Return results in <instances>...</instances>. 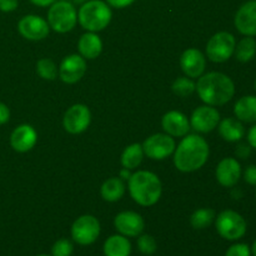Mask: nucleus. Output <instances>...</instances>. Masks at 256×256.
Masks as SVG:
<instances>
[{"label": "nucleus", "mask_w": 256, "mask_h": 256, "mask_svg": "<svg viewBox=\"0 0 256 256\" xmlns=\"http://www.w3.org/2000/svg\"><path fill=\"white\" fill-rule=\"evenodd\" d=\"M134 2L135 0H106V4L116 9H124V8L130 6Z\"/></svg>", "instance_id": "obj_36"}, {"label": "nucleus", "mask_w": 256, "mask_h": 256, "mask_svg": "<svg viewBox=\"0 0 256 256\" xmlns=\"http://www.w3.org/2000/svg\"><path fill=\"white\" fill-rule=\"evenodd\" d=\"M100 222L92 215L78 218L72 226V236L80 245H90L99 238Z\"/></svg>", "instance_id": "obj_8"}, {"label": "nucleus", "mask_w": 256, "mask_h": 256, "mask_svg": "<svg viewBox=\"0 0 256 256\" xmlns=\"http://www.w3.org/2000/svg\"><path fill=\"white\" fill-rule=\"evenodd\" d=\"M218 232L226 240H239L246 232V222L239 212L234 210H224L215 222Z\"/></svg>", "instance_id": "obj_6"}, {"label": "nucleus", "mask_w": 256, "mask_h": 256, "mask_svg": "<svg viewBox=\"0 0 256 256\" xmlns=\"http://www.w3.org/2000/svg\"><path fill=\"white\" fill-rule=\"evenodd\" d=\"M209 144L200 135H185L174 152V165L179 172H192L202 169L209 159Z\"/></svg>", "instance_id": "obj_1"}, {"label": "nucleus", "mask_w": 256, "mask_h": 256, "mask_svg": "<svg viewBox=\"0 0 256 256\" xmlns=\"http://www.w3.org/2000/svg\"><path fill=\"white\" fill-rule=\"evenodd\" d=\"M234 114L238 120L244 122H256V96L246 95L235 102Z\"/></svg>", "instance_id": "obj_22"}, {"label": "nucleus", "mask_w": 256, "mask_h": 256, "mask_svg": "<svg viewBox=\"0 0 256 256\" xmlns=\"http://www.w3.org/2000/svg\"><path fill=\"white\" fill-rule=\"evenodd\" d=\"M172 92H174V94L178 95V96L188 98L195 92L196 85H195V82H192V78L182 76V78H178V79L172 82Z\"/></svg>", "instance_id": "obj_28"}, {"label": "nucleus", "mask_w": 256, "mask_h": 256, "mask_svg": "<svg viewBox=\"0 0 256 256\" xmlns=\"http://www.w3.org/2000/svg\"><path fill=\"white\" fill-rule=\"evenodd\" d=\"M244 180L249 185L256 186V165H249L244 172Z\"/></svg>", "instance_id": "obj_33"}, {"label": "nucleus", "mask_w": 256, "mask_h": 256, "mask_svg": "<svg viewBox=\"0 0 256 256\" xmlns=\"http://www.w3.org/2000/svg\"><path fill=\"white\" fill-rule=\"evenodd\" d=\"M138 248L144 255H152L158 249L156 240L152 235H142L138 239Z\"/></svg>", "instance_id": "obj_30"}, {"label": "nucleus", "mask_w": 256, "mask_h": 256, "mask_svg": "<svg viewBox=\"0 0 256 256\" xmlns=\"http://www.w3.org/2000/svg\"><path fill=\"white\" fill-rule=\"evenodd\" d=\"M235 58L240 62H249L256 55V40L254 36H245L235 46Z\"/></svg>", "instance_id": "obj_26"}, {"label": "nucleus", "mask_w": 256, "mask_h": 256, "mask_svg": "<svg viewBox=\"0 0 256 256\" xmlns=\"http://www.w3.org/2000/svg\"><path fill=\"white\" fill-rule=\"evenodd\" d=\"M144 158V150L142 146L138 142L129 145L124 149L122 154V168L129 170H134L142 164Z\"/></svg>", "instance_id": "obj_25"}, {"label": "nucleus", "mask_w": 256, "mask_h": 256, "mask_svg": "<svg viewBox=\"0 0 256 256\" xmlns=\"http://www.w3.org/2000/svg\"><path fill=\"white\" fill-rule=\"evenodd\" d=\"M220 114L215 108L202 105L192 112L190 118V126L198 132H210L219 125Z\"/></svg>", "instance_id": "obj_12"}, {"label": "nucleus", "mask_w": 256, "mask_h": 256, "mask_svg": "<svg viewBox=\"0 0 256 256\" xmlns=\"http://www.w3.org/2000/svg\"><path fill=\"white\" fill-rule=\"evenodd\" d=\"M74 252L72 242L68 239H60L52 245V256H72Z\"/></svg>", "instance_id": "obj_31"}, {"label": "nucleus", "mask_w": 256, "mask_h": 256, "mask_svg": "<svg viewBox=\"0 0 256 256\" xmlns=\"http://www.w3.org/2000/svg\"><path fill=\"white\" fill-rule=\"evenodd\" d=\"M215 175H216V180L219 182V184L222 186H235L242 178L240 162L234 158H225L218 164Z\"/></svg>", "instance_id": "obj_17"}, {"label": "nucleus", "mask_w": 256, "mask_h": 256, "mask_svg": "<svg viewBox=\"0 0 256 256\" xmlns=\"http://www.w3.org/2000/svg\"><path fill=\"white\" fill-rule=\"evenodd\" d=\"M112 12L109 5L102 0H89L80 6L78 12V22L85 30L98 32L110 24Z\"/></svg>", "instance_id": "obj_4"}, {"label": "nucleus", "mask_w": 256, "mask_h": 256, "mask_svg": "<svg viewBox=\"0 0 256 256\" xmlns=\"http://www.w3.org/2000/svg\"><path fill=\"white\" fill-rule=\"evenodd\" d=\"M86 2H89V0H72V4H76V5H82L85 4Z\"/></svg>", "instance_id": "obj_41"}, {"label": "nucleus", "mask_w": 256, "mask_h": 256, "mask_svg": "<svg viewBox=\"0 0 256 256\" xmlns=\"http://www.w3.org/2000/svg\"><path fill=\"white\" fill-rule=\"evenodd\" d=\"M46 22L54 32L60 34L72 32L78 22V12L74 4L66 0L55 2L50 5Z\"/></svg>", "instance_id": "obj_5"}, {"label": "nucleus", "mask_w": 256, "mask_h": 256, "mask_svg": "<svg viewBox=\"0 0 256 256\" xmlns=\"http://www.w3.org/2000/svg\"><path fill=\"white\" fill-rule=\"evenodd\" d=\"M55 2H56V0H30V2H32V4L36 5V6H42V8L50 6V5L54 4Z\"/></svg>", "instance_id": "obj_39"}, {"label": "nucleus", "mask_w": 256, "mask_h": 256, "mask_svg": "<svg viewBox=\"0 0 256 256\" xmlns=\"http://www.w3.org/2000/svg\"><path fill=\"white\" fill-rule=\"evenodd\" d=\"M180 66L188 78H200L206 68V59L200 50L190 48L180 56Z\"/></svg>", "instance_id": "obj_16"}, {"label": "nucleus", "mask_w": 256, "mask_h": 256, "mask_svg": "<svg viewBox=\"0 0 256 256\" xmlns=\"http://www.w3.org/2000/svg\"><path fill=\"white\" fill-rule=\"evenodd\" d=\"M255 195H256V194H255Z\"/></svg>", "instance_id": "obj_46"}, {"label": "nucleus", "mask_w": 256, "mask_h": 256, "mask_svg": "<svg viewBox=\"0 0 256 256\" xmlns=\"http://www.w3.org/2000/svg\"><path fill=\"white\" fill-rule=\"evenodd\" d=\"M132 252V244L124 235H112L105 242V256H129Z\"/></svg>", "instance_id": "obj_24"}, {"label": "nucleus", "mask_w": 256, "mask_h": 256, "mask_svg": "<svg viewBox=\"0 0 256 256\" xmlns=\"http://www.w3.org/2000/svg\"><path fill=\"white\" fill-rule=\"evenodd\" d=\"M130 170L129 169H122V172H120V179H122V180H129V178L132 176V174H130Z\"/></svg>", "instance_id": "obj_40"}, {"label": "nucleus", "mask_w": 256, "mask_h": 256, "mask_svg": "<svg viewBox=\"0 0 256 256\" xmlns=\"http://www.w3.org/2000/svg\"><path fill=\"white\" fill-rule=\"evenodd\" d=\"M39 256H49V255H39Z\"/></svg>", "instance_id": "obj_44"}, {"label": "nucleus", "mask_w": 256, "mask_h": 256, "mask_svg": "<svg viewBox=\"0 0 256 256\" xmlns=\"http://www.w3.org/2000/svg\"><path fill=\"white\" fill-rule=\"evenodd\" d=\"M66 2H69V0H66Z\"/></svg>", "instance_id": "obj_45"}, {"label": "nucleus", "mask_w": 256, "mask_h": 256, "mask_svg": "<svg viewBox=\"0 0 256 256\" xmlns=\"http://www.w3.org/2000/svg\"><path fill=\"white\" fill-rule=\"evenodd\" d=\"M78 50L84 59H96L102 52V42L99 35L88 32L80 36L78 42Z\"/></svg>", "instance_id": "obj_20"}, {"label": "nucleus", "mask_w": 256, "mask_h": 256, "mask_svg": "<svg viewBox=\"0 0 256 256\" xmlns=\"http://www.w3.org/2000/svg\"><path fill=\"white\" fill-rule=\"evenodd\" d=\"M38 134L29 124H22L12 130L10 135V145L18 152H26L35 146Z\"/></svg>", "instance_id": "obj_18"}, {"label": "nucleus", "mask_w": 256, "mask_h": 256, "mask_svg": "<svg viewBox=\"0 0 256 256\" xmlns=\"http://www.w3.org/2000/svg\"><path fill=\"white\" fill-rule=\"evenodd\" d=\"M252 250L246 244H234L228 249L225 256H250Z\"/></svg>", "instance_id": "obj_32"}, {"label": "nucleus", "mask_w": 256, "mask_h": 256, "mask_svg": "<svg viewBox=\"0 0 256 256\" xmlns=\"http://www.w3.org/2000/svg\"><path fill=\"white\" fill-rule=\"evenodd\" d=\"M236 156L240 159H246L252 152V146L249 144H239L236 148Z\"/></svg>", "instance_id": "obj_35"}, {"label": "nucleus", "mask_w": 256, "mask_h": 256, "mask_svg": "<svg viewBox=\"0 0 256 256\" xmlns=\"http://www.w3.org/2000/svg\"><path fill=\"white\" fill-rule=\"evenodd\" d=\"M19 5L18 0H0V12H12Z\"/></svg>", "instance_id": "obj_34"}, {"label": "nucleus", "mask_w": 256, "mask_h": 256, "mask_svg": "<svg viewBox=\"0 0 256 256\" xmlns=\"http://www.w3.org/2000/svg\"><path fill=\"white\" fill-rule=\"evenodd\" d=\"M236 46L234 35L228 32H219L210 38L206 45V55L212 62H225L232 56Z\"/></svg>", "instance_id": "obj_7"}, {"label": "nucleus", "mask_w": 256, "mask_h": 256, "mask_svg": "<svg viewBox=\"0 0 256 256\" xmlns=\"http://www.w3.org/2000/svg\"><path fill=\"white\" fill-rule=\"evenodd\" d=\"M129 192L135 202L142 206H152L162 198V182L154 172L140 170L129 178Z\"/></svg>", "instance_id": "obj_3"}, {"label": "nucleus", "mask_w": 256, "mask_h": 256, "mask_svg": "<svg viewBox=\"0 0 256 256\" xmlns=\"http://www.w3.org/2000/svg\"><path fill=\"white\" fill-rule=\"evenodd\" d=\"M18 32L22 38L39 42L49 35L50 26L45 19L38 15H25L18 22Z\"/></svg>", "instance_id": "obj_11"}, {"label": "nucleus", "mask_w": 256, "mask_h": 256, "mask_svg": "<svg viewBox=\"0 0 256 256\" xmlns=\"http://www.w3.org/2000/svg\"><path fill=\"white\" fill-rule=\"evenodd\" d=\"M115 229L124 236L134 238L142 232L145 228L144 219L142 215L134 212H122L115 216Z\"/></svg>", "instance_id": "obj_15"}, {"label": "nucleus", "mask_w": 256, "mask_h": 256, "mask_svg": "<svg viewBox=\"0 0 256 256\" xmlns=\"http://www.w3.org/2000/svg\"><path fill=\"white\" fill-rule=\"evenodd\" d=\"M144 150V155L152 160H164L172 154H174L175 140L168 134H154L148 138L142 145Z\"/></svg>", "instance_id": "obj_9"}, {"label": "nucleus", "mask_w": 256, "mask_h": 256, "mask_svg": "<svg viewBox=\"0 0 256 256\" xmlns=\"http://www.w3.org/2000/svg\"><path fill=\"white\" fill-rule=\"evenodd\" d=\"M252 256H256V240H255V242H254V244H252Z\"/></svg>", "instance_id": "obj_42"}, {"label": "nucleus", "mask_w": 256, "mask_h": 256, "mask_svg": "<svg viewBox=\"0 0 256 256\" xmlns=\"http://www.w3.org/2000/svg\"><path fill=\"white\" fill-rule=\"evenodd\" d=\"M195 85L200 99L210 106L225 105L235 94L234 82L222 72H212L202 74Z\"/></svg>", "instance_id": "obj_2"}, {"label": "nucleus", "mask_w": 256, "mask_h": 256, "mask_svg": "<svg viewBox=\"0 0 256 256\" xmlns=\"http://www.w3.org/2000/svg\"><path fill=\"white\" fill-rule=\"evenodd\" d=\"M219 134L225 142H236L244 138L245 129L242 122L234 118H226L219 122Z\"/></svg>", "instance_id": "obj_21"}, {"label": "nucleus", "mask_w": 256, "mask_h": 256, "mask_svg": "<svg viewBox=\"0 0 256 256\" xmlns=\"http://www.w3.org/2000/svg\"><path fill=\"white\" fill-rule=\"evenodd\" d=\"M10 119V110L4 102H0V125H4L9 122Z\"/></svg>", "instance_id": "obj_37"}, {"label": "nucleus", "mask_w": 256, "mask_h": 256, "mask_svg": "<svg viewBox=\"0 0 256 256\" xmlns=\"http://www.w3.org/2000/svg\"><path fill=\"white\" fill-rule=\"evenodd\" d=\"M215 219V212L210 208H202V209L196 210L190 218V224L194 229L202 230L205 228L210 226Z\"/></svg>", "instance_id": "obj_27"}, {"label": "nucleus", "mask_w": 256, "mask_h": 256, "mask_svg": "<svg viewBox=\"0 0 256 256\" xmlns=\"http://www.w3.org/2000/svg\"><path fill=\"white\" fill-rule=\"evenodd\" d=\"M254 86H255V90H256V80H255V84H254Z\"/></svg>", "instance_id": "obj_43"}, {"label": "nucleus", "mask_w": 256, "mask_h": 256, "mask_svg": "<svg viewBox=\"0 0 256 256\" xmlns=\"http://www.w3.org/2000/svg\"><path fill=\"white\" fill-rule=\"evenodd\" d=\"M36 72L44 80H54L58 76V66L49 58H42L36 62Z\"/></svg>", "instance_id": "obj_29"}, {"label": "nucleus", "mask_w": 256, "mask_h": 256, "mask_svg": "<svg viewBox=\"0 0 256 256\" xmlns=\"http://www.w3.org/2000/svg\"><path fill=\"white\" fill-rule=\"evenodd\" d=\"M92 122V112L84 104H75L66 110L62 119L64 129L69 134H80L89 128Z\"/></svg>", "instance_id": "obj_10"}, {"label": "nucleus", "mask_w": 256, "mask_h": 256, "mask_svg": "<svg viewBox=\"0 0 256 256\" xmlns=\"http://www.w3.org/2000/svg\"><path fill=\"white\" fill-rule=\"evenodd\" d=\"M100 194L105 202H115L122 199L125 194V184L120 178H110L105 180L100 188Z\"/></svg>", "instance_id": "obj_23"}, {"label": "nucleus", "mask_w": 256, "mask_h": 256, "mask_svg": "<svg viewBox=\"0 0 256 256\" xmlns=\"http://www.w3.org/2000/svg\"><path fill=\"white\" fill-rule=\"evenodd\" d=\"M86 72V62L80 54L68 55L59 66V76L66 84H75Z\"/></svg>", "instance_id": "obj_13"}, {"label": "nucleus", "mask_w": 256, "mask_h": 256, "mask_svg": "<svg viewBox=\"0 0 256 256\" xmlns=\"http://www.w3.org/2000/svg\"><path fill=\"white\" fill-rule=\"evenodd\" d=\"M162 126L164 132L170 136L182 138L188 135L190 130V122L188 120L186 115L182 112L172 110L166 112L162 119Z\"/></svg>", "instance_id": "obj_19"}, {"label": "nucleus", "mask_w": 256, "mask_h": 256, "mask_svg": "<svg viewBox=\"0 0 256 256\" xmlns=\"http://www.w3.org/2000/svg\"><path fill=\"white\" fill-rule=\"evenodd\" d=\"M234 24L238 32L245 36H256V0H249L239 8Z\"/></svg>", "instance_id": "obj_14"}, {"label": "nucleus", "mask_w": 256, "mask_h": 256, "mask_svg": "<svg viewBox=\"0 0 256 256\" xmlns=\"http://www.w3.org/2000/svg\"><path fill=\"white\" fill-rule=\"evenodd\" d=\"M248 142H249L250 146L256 150V124L250 128L249 132H248Z\"/></svg>", "instance_id": "obj_38"}]
</instances>
